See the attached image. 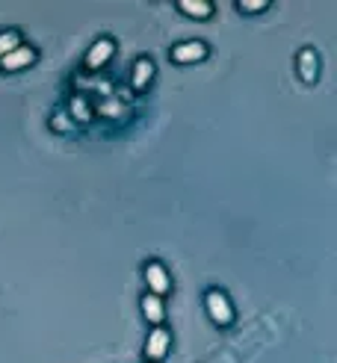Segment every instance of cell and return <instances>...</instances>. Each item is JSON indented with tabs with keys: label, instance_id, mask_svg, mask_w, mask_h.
Segmentation results:
<instances>
[{
	"label": "cell",
	"instance_id": "cell-1",
	"mask_svg": "<svg viewBox=\"0 0 337 363\" xmlns=\"http://www.w3.org/2000/svg\"><path fill=\"white\" fill-rule=\"evenodd\" d=\"M204 307H208V316L213 325L228 328L234 322V304L228 301V295L222 290H208L204 292Z\"/></svg>",
	"mask_w": 337,
	"mask_h": 363
},
{
	"label": "cell",
	"instance_id": "cell-2",
	"mask_svg": "<svg viewBox=\"0 0 337 363\" xmlns=\"http://www.w3.org/2000/svg\"><path fill=\"white\" fill-rule=\"evenodd\" d=\"M113 53H116V41L110 36H101L89 50H86V68L89 71L104 68V65L113 59Z\"/></svg>",
	"mask_w": 337,
	"mask_h": 363
},
{
	"label": "cell",
	"instance_id": "cell-3",
	"mask_svg": "<svg viewBox=\"0 0 337 363\" xmlns=\"http://www.w3.org/2000/svg\"><path fill=\"white\" fill-rule=\"evenodd\" d=\"M145 283H148V292H151V295H160V299L172 290L169 272H166V266H163V263H157V260L145 266Z\"/></svg>",
	"mask_w": 337,
	"mask_h": 363
},
{
	"label": "cell",
	"instance_id": "cell-4",
	"mask_svg": "<svg viewBox=\"0 0 337 363\" xmlns=\"http://www.w3.org/2000/svg\"><path fill=\"white\" fill-rule=\"evenodd\" d=\"M169 346H172V334L166 331V328H154V331L148 334V339H145V357L151 363H157V360L166 357Z\"/></svg>",
	"mask_w": 337,
	"mask_h": 363
},
{
	"label": "cell",
	"instance_id": "cell-5",
	"mask_svg": "<svg viewBox=\"0 0 337 363\" xmlns=\"http://www.w3.org/2000/svg\"><path fill=\"white\" fill-rule=\"evenodd\" d=\"M33 62H36V50H33L30 45H21V48H15L12 53H6V57L0 59V68L3 71H21V68H30Z\"/></svg>",
	"mask_w": 337,
	"mask_h": 363
},
{
	"label": "cell",
	"instance_id": "cell-6",
	"mask_svg": "<svg viewBox=\"0 0 337 363\" xmlns=\"http://www.w3.org/2000/svg\"><path fill=\"white\" fill-rule=\"evenodd\" d=\"M204 57H208V45H204V41H181V45L172 48V59L181 62V65L199 62Z\"/></svg>",
	"mask_w": 337,
	"mask_h": 363
},
{
	"label": "cell",
	"instance_id": "cell-7",
	"mask_svg": "<svg viewBox=\"0 0 337 363\" xmlns=\"http://www.w3.org/2000/svg\"><path fill=\"white\" fill-rule=\"evenodd\" d=\"M296 68H299V77L305 83H313L320 77V57L313 53L311 48H302L299 57H296Z\"/></svg>",
	"mask_w": 337,
	"mask_h": 363
},
{
	"label": "cell",
	"instance_id": "cell-8",
	"mask_svg": "<svg viewBox=\"0 0 337 363\" xmlns=\"http://www.w3.org/2000/svg\"><path fill=\"white\" fill-rule=\"evenodd\" d=\"M143 316H145L154 328L163 325V319H166V304H163L160 295H151V292L143 295Z\"/></svg>",
	"mask_w": 337,
	"mask_h": 363
},
{
	"label": "cell",
	"instance_id": "cell-9",
	"mask_svg": "<svg viewBox=\"0 0 337 363\" xmlns=\"http://www.w3.org/2000/svg\"><path fill=\"white\" fill-rule=\"evenodd\" d=\"M151 77H154V62H151L148 57H139L134 62V74H130V86H134L136 92H143L145 86L151 83Z\"/></svg>",
	"mask_w": 337,
	"mask_h": 363
},
{
	"label": "cell",
	"instance_id": "cell-10",
	"mask_svg": "<svg viewBox=\"0 0 337 363\" xmlns=\"http://www.w3.org/2000/svg\"><path fill=\"white\" fill-rule=\"evenodd\" d=\"M178 9H181L183 15L199 18V21L213 15V3H210V0H178Z\"/></svg>",
	"mask_w": 337,
	"mask_h": 363
},
{
	"label": "cell",
	"instance_id": "cell-11",
	"mask_svg": "<svg viewBox=\"0 0 337 363\" xmlns=\"http://www.w3.org/2000/svg\"><path fill=\"white\" fill-rule=\"evenodd\" d=\"M69 115H71V121H80V124H86V121L92 118V109H89V104H86V97H71L69 101Z\"/></svg>",
	"mask_w": 337,
	"mask_h": 363
},
{
	"label": "cell",
	"instance_id": "cell-12",
	"mask_svg": "<svg viewBox=\"0 0 337 363\" xmlns=\"http://www.w3.org/2000/svg\"><path fill=\"white\" fill-rule=\"evenodd\" d=\"M15 48H21V36L15 30H3L0 32V59L6 57V53H12Z\"/></svg>",
	"mask_w": 337,
	"mask_h": 363
},
{
	"label": "cell",
	"instance_id": "cell-13",
	"mask_svg": "<svg viewBox=\"0 0 337 363\" xmlns=\"http://www.w3.org/2000/svg\"><path fill=\"white\" fill-rule=\"evenodd\" d=\"M98 113H101V115H110V118H118V115L125 113V106L118 104V101H104L101 106H98Z\"/></svg>",
	"mask_w": 337,
	"mask_h": 363
},
{
	"label": "cell",
	"instance_id": "cell-14",
	"mask_svg": "<svg viewBox=\"0 0 337 363\" xmlns=\"http://www.w3.org/2000/svg\"><path fill=\"white\" fill-rule=\"evenodd\" d=\"M237 9H240V12H260V9H269V3L266 0H240Z\"/></svg>",
	"mask_w": 337,
	"mask_h": 363
}]
</instances>
